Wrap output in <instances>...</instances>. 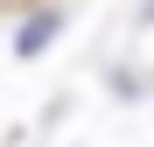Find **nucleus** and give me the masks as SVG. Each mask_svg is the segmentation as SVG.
Returning <instances> with one entry per match:
<instances>
[{"label":"nucleus","instance_id":"2","mask_svg":"<svg viewBox=\"0 0 154 147\" xmlns=\"http://www.w3.org/2000/svg\"><path fill=\"white\" fill-rule=\"evenodd\" d=\"M147 21H154V7H147Z\"/></svg>","mask_w":154,"mask_h":147},{"label":"nucleus","instance_id":"1","mask_svg":"<svg viewBox=\"0 0 154 147\" xmlns=\"http://www.w3.org/2000/svg\"><path fill=\"white\" fill-rule=\"evenodd\" d=\"M56 28H63V14H56V7H35V14L14 28V56H42V49L56 42Z\"/></svg>","mask_w":154,"mask_h":147}]
</instances>
